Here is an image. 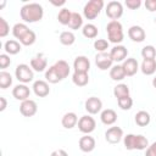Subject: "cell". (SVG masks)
<instances>
[{"mask_svg":"<svg viewBox=\"0 0 156 156\" xmlns=\"http://www.w3.org/2000/svg\"><path fill=\"white\" fill-rule=\"evenodd\" d=\"M21 18L27 23H34L43 18L44 10L43 6L37 2H29L21 7Z\"/></svg>","mask_w":156,"mask_h":156,"instance_id":"cell-1","label":"cell"},{"mask_svg":"<svg viewBox=\"0 0 156 156\" xmlns=\"http://www.w3.org/2000/svg\"><path fill=\"white\" fill-rule=\"evenodd\" d=\"M123 144L127 150H144L149 146V140L140 134H127L123 136Z\"/></svg>","mask_w":156,"mask_h":156,"instance_id":"cell-2","label":"cell"},{"mask_svg":"<svg viewBox=\"0 0 156 156\" xmlns=\"http://www.w3.org/2000/svg\"><path fill=\"white\" fill-rule=\"evenodd\" d=\"M106 32H107L108 40L113 44L121 43L124 38L123 27H122L121 22H118V21H110L106 26Z\"/></svg>","mask_w":156,"mask_h":156,"instance_id":"cell-3","label":"cell"},{"mask_svg":"<svg viewBox=\"0 0 156 156\" xmlns=\"http://www.w3.org/2000/svg\"><path fill=\"white\" fill-rule=\"evenodd\" d=\"M102 7H104V1L102 0H90L85 4V6L83 9V13H84L85 18L94 20V18L98 17V15L102 10Z\"/></svg>","mask_w":156,"mask_h":156,"instance_id":"cell-4","label":"cell"},{"mask_svg":"<svg viewBox=\"0 0 156 156\" xmlns=\"http://www.w3.org/2000/svg\"><path fill=\"white\" fill-rule=\"evenodd\" d=\"M15 76L18 79V82H21L22 84H27V83L32 82L34 78V73H33L32 67H29L26 63H21L16 67Z\"/></svg>","mask_w":156,"mask_h":156,"instance_id":"cell-5","label":"cell"},{"mask_svg":"<svg viewBox=\"0 0 156 156\" xmlns=\"http://www.w3.org/2000/svg\"><path fill=\"white\" fill-rule=\"evenodd\" d=\"M106 15L111 21H117L123 15V6L119 1H110L106 5Z\"/></svg>","mask_w":156,"mask_h":156,"instance_id":"cell-6","label":"cell"},{"mask_svg":"<svg viewBox=\"0 0 156 156\" xmlns=\"http://www.w3.org/2000/svg\"><path fill=\"white\" fill-rule=\"evenodd\" d=\"M95 127H96V122L91 116L85 115L78 119V129L84 134H90L91 132H94Z\"/></svg>","mask_w":156,"mask_h":156,"instance_id":"cell-7","label":"cell"},{"mask_svg":"<svg viewBox=\"0 0 156 156\" xmlns=\"http://www.w3.org/2000/svg\"><path fill=\"white\" fill-rule=\"evenodd\" d=\"M123 138V129L119 127H110L105 132V139L110 144H117Z\"/></svg>","mask_w":156,"mask_h":156,"instance_id":"cell-8","label":"cell"},{"mask_svg":"<svg viewBox=\"0 0 156 156\" xmlns=\"http://www.w3.org/2000/svg\"><path fill=\"white\" fill-rule=\"evenodd\" d=\"M38 111V106H37V102L34 100H24L21 102L20 105V112L24 116V117H32L37 113Z\"/></svg>","mask_w":156,"mask_h":156,"instance_id":"cell-9","label":"cell"},{"mask_svg":"<svg viewBox=\"0 0 156 156\" xmlns=\"http://www.w3.org/2000/svg\"><path fill=\"white\" fill-rule=\"evenodd\" d=\"M73 68L74 72H80V73H88L90 69V61L87 56H77L73 61Z\"/></svg>","mask_w":156,"mask_h":156,"instance_id":"cell-10","label":"cell"},{"mask_svg":"<svg viewBox=\"0 0 156 156\" xmlns=\"http://www.w3.org/2000/svg\"><path fill=\"white\" fill-rule=\"evenodd\" d=\"M102 108V101L96 96H90L85 101V110L90 115H96Z\"/></svg>","mask_w":156,"mask_h":156,"instance_id":"cell-11","label":"cell"},{"mask_svg":"<svg viewBox=\"0 0 156 156\" xmlns=\"http://www.w3.org/2000/svg\"><path fill=\"white\" fill-rule=\"evenodd\" d=\"M112 62L113 61H112L110 54H107V52H99L95 56V63L102 71H105L107 68H111L112 67Z\"/></svg>","mask_w":156,"mask_h":156,"instance_id":"cell-12","label":"cell"},{"mask_svg":"<svg viewBox=\"0 0 156 156\" xmlns=\"http://www.w3.org/2000/svg\"><path fill=\"white\" fill-rule=\"evenodd\" d=\"M122 67H123V69H124L126 76H127V77H132V76H134V74L138 72V69H139V63H138V61H136L134 57H128V58H126V60L123 61Z\"/></svg>","mask_w":156,"mask_h":156,"instance_id":"cell-13","label":"cell"},{"mask_svg":"<svg viewBox=\"0 0 156 156\" xmlns=\"http://www.w3.org/2000/svg\"><path fill=\"white\" fill-rule=\"evenodd\" d=\"M127 55H128V50L123 45H116L110 51V56H111L112 61H115V62L124 61L126 57H127Z\"/></svg>","mask_w":156,"mask_h":156,"instance_id":"cell-14","label":"cell"},{"mask_svg":"<svg viewBox=\"0 0 156 156\" xmlns=\"http://www.w3.org/2000/svg\"><path fill=\"white\" fill-rule=\"evenodd\" d=\"M12 95L16 100L24 101V100H28V98L30 95V90L26 84H17L12 89Z\"/></svg>","mask_w":156,"mask_h":156,"instance_id":"cell-15","label":"cell"},{"mask_svg":"<svg viewBox=\"0 0 156 156\" xmlns=\"http://www.w3.org/2000/svg\"><path fill=\"white\" fill-rule=\"evenodd\" d=\"M128 37L135 43H141L145 40L146 34H145V30L140 26H132L128 29Z\"/></svg>","mask_w":156,"mask_h":156,"instance_id":"cell-16","label":"cell"},{"mask_svg":"<svg viewBox=\"0 0 156 156\" xmlns=\"http://www.w3.org/2000/svg\"><path fill=\"white\" fill-rule=\"evenodd\" d=\"M78 145L83 152H91L95 149V139L93 136H90L89 134H85L84 136H82L79 139Z\"/></svg>","mask_w":156,"mask_h":156,"instance_id":"cell-17","label":"cell"},{"mask_svg":"<svg viewBox=\"0 0 156 156\" xmlns=\"http://www.w3.org/2000/svg\"><path fill=\"white\" fill-rule=\"evenodd\" d=\"M30 67L35 72H43L48 67V60L44 57V55L39 54L30 60Z\"/></svg>","mask_w":156,"mask_h":156,"instance_id":"cell-18","label":"cell"},{"mask_svg":"<svg viewBox=\"0 0 156 156\" xmlns=\"http://www.w3.org/2000/svg\"><path fill=\"white\" fill-rule=\"evenodd\" d=\"M33 91L39 98H45L46 95H49L50 88H49L48 82H45V80H35L33 83Z\"/></svg>","mask_w":156,"mask_h":156,"instance_id":"cell-19","label":"cell"},{"mask_svg":"<svg viewBox=\"0 0 156 156\" xmlns=\"http://www.w3.org/2000/svg\"><path fill=\"white\" fill-rule=\"evenodd\" d=\"M100 119L106 126H112L117 121V113L112 108H106L100 113Z\"/></svg>","mask_w":156,"mask_h":156,"instance_id":"cell-20","label":"cell"},{"mask_svg":"<svg viewBox=\"0 0 156 156\" xmlns=\"http://www.w3.org/2000/svg\"><path fill=\"white\" fill-rule=\"evenodd\" d=\"M140 69L146 76L154 74L156 72V60L155 58H144L141 62Z\"/></svg>","mask_w":156,"mask_h":156,"instance_id":"cell-21","label":"cell"},{"mask_svg":"<svg viewBox=\"0 0 156 156\" xmlns=\"http://www.w3.org/2000/svg\"><path fill=\"white\" fill-rule=\"evenodd\" d=\"M54 67H55V69H56V72L58 73V76H60L61 79H65L66 77H68L71 68H69V65H68L65 60H58V61H56L55 65H54Z\"/></svg>","mask_w":156,"mask_h":156,"instance_id":"cell-22","label":"cell"},{"mask_svg":"<svg viewBox=\"0 0 156 156\" xmlns=\"http://www.w3.org/2000/svg\"><path fill=\"white\" fill-rule=\"evenodd\" d=\"M61 123L66 129H71V128L76 127V124H78V117L74 112H67L63 115Z\"/></svg>","mask_w":156,"mask_h":156,"instance_id":"cell-23","label":"cell"},{"mask_svg":"<svg viewBox=\"0 0 156 156\" xmlns=\"http://www.w3.org/2000/svg\"><path fill=\"white\" fill-rule=\"evenodd\" d=\"M110 77H111L112 80H116V82L117 80H123L127 76L124 73V69H123L122 65H115V66H112L111 69H110Z\"/></svg>","mask_w":156,"mask_h":156,"instance_id":"cell-24","label":"cell"},{"mask_svg":"<svg viewBox=\"0 0 156 156\" xmlns=\"http://www.w3.org/2000/svg\"><path fill=\"white\" fill-rule=\"evenodd\" d=\"M134 119H135V123H136L139 127H146V126L150 123L151 117H150L149 112H146V111H143V110H141V111H139V112H136V113H135Z\"/></svg>","mask_w":156,"mask_h":156,"instance_id":"cell-25","label":"cell"},{"mask_svg":"<svg viewBox=\"0 0 156 156\" xmlns=\"http://www.w3.org/2000/svg\"><path fill=\"white\" fill-rule=\"evenodd\" d=\"M72 82L77 87H85L89 83V76L88 73H80V72H74L72 74Z\"/></svg>","mask_w":156,"mask_h":156,"instance_id":"cell-26","label":"cell"},{"mask_svg":"<svg viewBox=\"0 0 156 156\" xmlns=\"http://www.w3.org/2000/svg\"><path fill=\"white\" fill-rule=\"evenodd\" d=\"M4 49H5V51H6L7 54H10V55H16V54H18V52L21 51V44H20V41L11 39V40H7V41L5 43Z\"/></svg>","mask_w":156,"mask_h":156,"instance_id":"cell-27","label":"cell"},{"mask_svg":"<svg viewBox=\"0 0 156 156\" xmlns=\"http://www.w3.org/2000/svg\"><path fill=\"white\" fill-rule=\"evenodd\" d=\"M45 79H46V82L52 83V84H56V83H58V82H61V80H62V79L60 78L58 73L56 72V69H55L54 65H52V66H50V67L46 69V72H45Z\"/></svg>","mask_w":156,"mask_h":156,"instance_id":"cell-28","label":"cell"},{"mask_svg":"<svg viewBox=\"0 0 156 156\" xmlns=\"http://www.w3.org/2000/svg\"><path fill=\"white\" fill-rule=\"evenodd\" d=\"M82 33L85 38H89V39H94L96 38L98 35V27L93 23H87L83 26V29H82Z\"/></svg>","mask_w":156,"mask_h":156,"instance_id":"cell-29","label":"cell"},{"mask_svg":"<svg viewBox=\"0 0 156 156\" xmlns=\"http://www.w3.org/2000/svg\"><path fill=\"white\" fill-rule=\"evenodd\" d=\"M28 30H29V28H28L24 23H16V24L13 26V28H12V34H13L15 38H17V39L20 40V39H22V38L24 37V34H26Z\"/></svg>","mask_w":156,"mask_h":156,"instance_id":"cell-30","label":"cell"},{"mask_svg":"<svg viewBox=\"0 0 156 156\" xmlns=\"http://www.w3.org/2000/svg\"><path fill=\"white\" fill-rule=\"evenodd\" d=\"M60 43L62 44V45H66V46H69V45H72L74 41H76V37H74V34L72 33V32H69V30H65V32H62L61 34H60Z\"/></svg>","mask_w":156,"mask_h":156,"instance_id":"cell-31","label":"cell"},{"mask_svg":"<svg viewBox=\"0 0 156 156\" xmlns=\"http://www.w3.org/2000/svg\"><path fill=\"white\" fill-rule=\"evenodd\" d=\"M113 95L116 99H121V98H124V96H128L129 95V88L127 84H117L115 88H113Z\"/></svg>","mask_w":156,"mask_h":156,"instance_id":"cell-32","label":"cell"},{"mask_svg":"<svg viewBox=\"0 0 156 156\" xmlns=\"http://www.w3.org/2000/svg\"><path fill=\"white\" fill-rule=\"evenodd\" d=\"M71 17H72V12H71L68 9H66V7L61 9L60 12H58V15H57L58 22H60L61 24H63V26H68V24H69Z\"/></svg>","mask_w":156,"mask_h":156,"instance_id":"cell-33","label":"cell"},{"mask_svg":"<svg viewBox=\"0 0 156 156\" xmlns=\"http://www.w3.org/2000/svg\"><path fill=\"white\" fill-rule=\"evenodd\" d=\"M82 26H83V18H82V16L78 12H72V17H71V21H69L68 27L71 29H79Z\"/></svg>","mask_w":156,"mask_h":156,"instance_id":"cell-34","label":"cell"},{"mask_svg":"<svg viewBox=\"0 0 156 156\" xmlns=\"http://www.w3.org/2000/svg\"><path fill=\"white\" fill-rule=\"evenodd\" d=\"M11 84H12V76L6 71H1L0 72V88L6 89Z\"/></svg>","mask_w":156,"mask_h":156,"instance_id":"cell-35","label":"cell"},{"mask_svg":"<svg viewBox=\"0 0 156 156\" xmlns=\"http://www.w3.org/2000/svg\"><path fill=\"white\" fill-rule=\"evenodd\" d=\"M35 40H37V35H35V33H34L33 30L29 29V30L24 34V37H23L22 39H20V43H21L22 45L29 46V45H33V44L35 43Z\"/></svg>","mask_w":156,"mask_h":156,"instance_id":"cell-36","label":"cell"},{"mask_svg":"<svg viewBox=\"0 0 156 156\" xmlns=\"http://www.w3.org/2000/svg\"><path fill=\"white\" fill-rule=\"evenodd\" d=\"M143 58H155L156 57V49L152 45H146L141 49Z\"/></svg>","mask_w":156,"mask_h":156,"instance_id":"cell-37","label":"cell"},{"mask_svg":"<svg viewBox=\"0 0 156 156\" xmlns=\"http://www.w3.org/2000/svg\"><path fill=\"white\" fill-rule=\"evenodd\" d=\"M117 102H118V106L122 110H130L132 106H133V99L129 95L124 96V98H121V99H117Z\"/></svg>","mask_w":156,"mask_h":156,"instance_id":"cell-38","label":"cell"},{"mask_svg":"<svg viewBox=\"0 0 156 156\" xmlns=\"http://www.w3.org/2000/svg\"><path fill=\"white\" fill-rule=\"evenodd\" d=\"M94 48L99 52H106V50L108 49V41L105 39H96L94 41Z\"/></svg>","mask_w":156,"mask_h":156,"instance_id":"cell-39","label":"cell"},{"mask_svg":"<svg viewBox=\"0 0 156 156\" xmlns=\"http://www.w3.org/2000/svg\"><path fill=\"white\" fill-rule=\"evenodd\" d=\"M9 32H10V26H9V23L6 22L5 18L0 17V37H1V38H5V37L9 34Z\"/></svg>","mask_w":156,"mask_h":156,"instance_id":"cell-40","label":"cell"},{"mask_svg":"<svg viewBox=\"0 0 156 156\" xmlns=\"http://www.w3.org/2000/svg\"><path fill=\"white\" fill-rule=\"evenodd\" d=\"M11 65V58L7 54H1L0 55V68L5 69L6 67H9Z\"/></svg>","mask_w":156,"mask_h":156,"instance_id":"cell-41","label":"cell"},{"mask_svg":"<svg viewBox=\"0 0 156 156\" xmlns=\"http://www.w3.org/2000/svg\"><path fill=\"white\" fill-rule=\"evenodd\" d=\"M124 4H126V6H127L128 9H130V10H136V9L140 7L141 1H140V0H126Z\"/></svg>","mask_w":156,"mask_h":156,"instance_id":"cell-42","label":"cell"},{"mask_svg":"<svg viewBox=\"0 0 156 156\" xmlns=\"http://www.w3.org/2000/svg\"><path fill=\"white\" fill-rule=\"evenodd\" d=\"M145 156H156V141H154L150 146H147Z\"/></svg>","mask_w":156,"mask_h":156,"instance_id":"cell-43","label":"cell"},{"mask_svg":"<svg viewBox=\"0 0 156 156\" xmlns=\"http://www.w3.org/2000/svg\"><path fill=\"white\" fill-rule=\"evenodd\" d=\"M145 7H146V10H149L150 12L156 11V0H146V1H145Z\"/></svg>","mask_w":156,"mask_h":156,"instance_id":"cell-44","label":"cell"},{"mask_svg":"<svg viewBox=\"0 0 156 156\" xmlns=\"http://www.w3.org/2000/svg\"><path fill=\"white\" fill-rule=\"evenodd\" d=\"M50 156H68V154H67L65 150H62V149H58V150H55V151H52Z\"/></svg>","mask_w":156,"mask_h":156,"instance_id":"cell-45","label":"cell"},{"mask_svg":"<svg viewBox=\"0 0 156 156\" xmlns=\"http://www.w3.org/2000/svg\"><path fill=\"white\" fill-rule=\"evenodd\" d=\"M0 102H1V105H0V111H4V110L6 108V106H7V101H6V99H5L4 96H0Z\"/></svg>","mask_w":156,"mask_h":156,"instance_id":"cell-46","label":"cell"},{"mask_svg":"<svg viewBox=\"0 0 156 156\" xmlns=\"http://www.w3.org/2000/svg\"><path fill=\"white\" fill-rule=\"evenodd\" d=\"M51 4L55 5V6H62V5L66 4V1L65 0H61V1H54V0H51Z\"/></svg>","mask_w":156,"mask_h":156,"instance_id":"cell-47","label":"cell"},{"mask_svg":"<svg viewBox=\"0 0 156 156\" xmlns=\"http://www.w3.org/2000/svg\"><path fill=\"white\" fill-rule=\"evenodd\" d=\"M152 85H154V88H156V76H155L154 79H152Z\"/></svg>","mask_w":156,"mask_h":156,"instance_id":"cell-48","label":"cell"},{"mask_svg":"<svg viewBox=\"0 0 156 156\" xmlns=\"http://www.w3.org/2000/svg\"><path fill=\"white\" fill-rule=\"evenodd\" d=\"M155 23H156V17H155Z\"/></svg>","mask_w":156,"mask_h":156,"instance_id":"cell-49","label":"cell"}]
</instances>
